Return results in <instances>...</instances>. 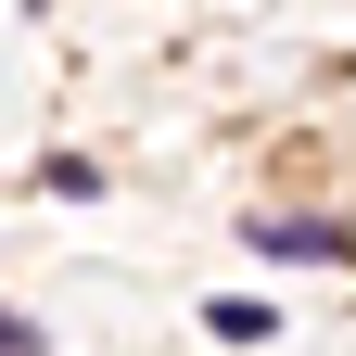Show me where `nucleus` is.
I'll list each match as a JSON object with an SVG mask.
<instances>
[{
    "label": "nucleus",
    "mask_w": 356,
    "mask_h": 356,
    "mask_svg": "<svg viewBox=\"0 0 356 356\" xmlns=\"http://www.w3.org/2000/svg\"><path fill=\"white\" fill-rule=\"evenodd\" d=\"M204 318H216V343H267V331H280V318H267L254 293H229V305H204Z\"/></svg>",
    "instance_id": "obj_2"
},
{
    "label": "nucleus",
    "mask_w": 356,
    "mask_h": 356,
    "mask_svg": "<svg viewBox=\"0 0 356 356\" xmlns=\"http://www.w3.org/2000/svg\"><path fill=\"white\" fill-rule=\"evenodd\" d=\"M0 356H51V343H38V331L13 318V305H0Z\"/></svg>",
    "instance_id": "obj_3"
},
{
    "label": "nucleus",
    "mask_w": 356,
    "mask_h": 356,
    "mask_svg": "<svg viewBox=\"0 0 356 356\" xmlns=\"http://www.w3.org/2000/svg\"><path fill=\"white\" fill-rule=\"evenodd\" d=\"M254 254H305V267H343L356 229H331V216H254Z\"/></svg>",
    "instance_id": "obj_1"
}]
</instances>
